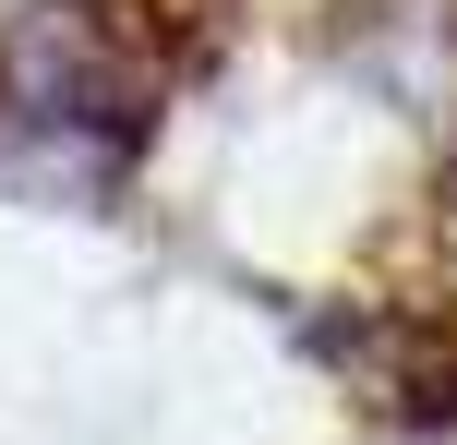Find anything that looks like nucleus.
<instances>
[{
	"instance_id": "nucleus-1",
	"label": "nucleus",
	"mask_w": 457,
	"mask_h": 445,
	"mask_svg": "<svg viewBox=\"0 0 457 445\" xmlns=\"http://www.w3.org/2000/svg\"><path fill=\"white\" fill-rule=\"evenodd\" d=\"M301 350L337 361L361 385V409H386L410 433L457 422V301H337L301 326Z\"/></svg>"
}]
</instances>
